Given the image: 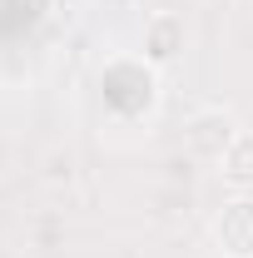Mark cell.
Returning <instances> with one entry per match:
<instances>
[{
	"label": "cell",
	"instance_id": "obj_1",
	"mask_svg": "<svg viewBox=\"0 0 253 258\" xmlns=\"http://www.w3.org/2000/svg\"><path fill=\"white\" fill-rule=\"evenodd\" d=\"M99 90H104V109L109 114L144 119V114H154V104H159V75L144 55H119V60L104 64Z\"/></svg>",
	"mask_w": 253,
	"mask_h": 258
},
{
	"label": "cell",
	"instance_id": "obj_2",
	"mask_svg": "<svg viewBox=\"0 0 253 258\" xmlns=\"http://www.w3.org/2000/svg\"><path fill=\"white\" fill-rule=\"evenodd\" d=\"M209 233L223 258H253V194H228L209 219Z\"/></svg>",
	"mask_w": 253,
	"mask_h": 258
},
{
	"label": "cell",
	"instance_id": "obj_3",
	"mask_svg": "<svg viewBox=\"0 0 253 258\" xmlns=\"http://www.w3.org/2000/svg\"><path fill=\"white\" fill-rule=\"evenodd\" d=\"M179 50H184V15H174V10H159L144 20V60L154 64H174L179 60Z\"/></svg>",
	"mask_w": 253,
	"mask_h": 258
},
{
	"label": "cell",
	"instance_id": "obj_4",
	"mask_svg": "<svg viewBox=\"0 0 253 258\" xmlns=\"http://www.w3.org/2000/svg\"><path fill=\"white\" fill-rule=\"evenodd\" d=\"M219 174L233 194H253V129H238L219 154Z\"/></svg>",
	"mask_w": 253,
	"mask_h": 258
}]
</instances>
